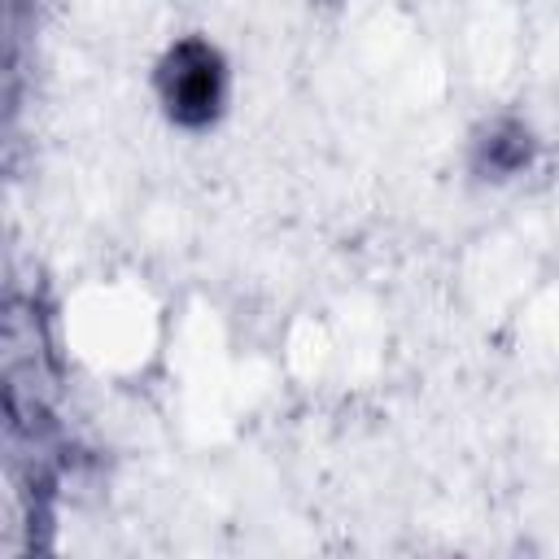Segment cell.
Segmentation results:
<instances>
[{"label": "cell", "instance_id": "obj_1", "mask_svg": "<svg viewBox=\"0 0 559 559\" xmlns=\"http://www.w3.org/2000/svg\"><path fill=\"white\" fill-rule=\"evenodd\" d=\"M162 92H166V105L179 122H188V127L210 122L214 109H218V96H223V70H218L214 48H205L197 39H183L166 57Z\"/></svg>", "mask_w": 559, "mask_h": 559}, {"label": "cell", "instance_id": "obj_2", "mask_svg": "<svg viewBox=\"0 0 559 559\" xmlns=\"http://www.w3.org/2000/svg\"><path fill=\"white\" fill-rule=\"evenodd\" d=\"M489 148H493V166L498 170H515V166L528 162V135L524 131H502Z\"/></svg>", "mask_w": 559, "mask_h": 559}]
</instances>
